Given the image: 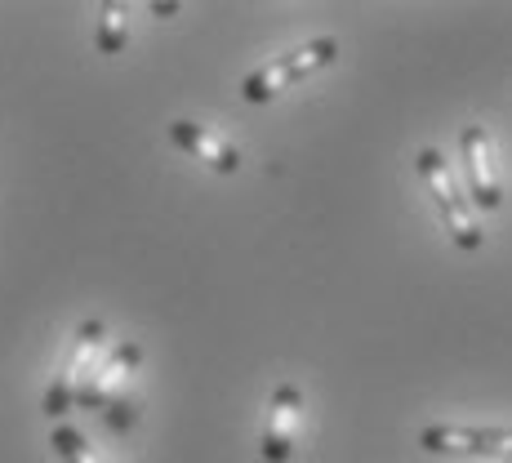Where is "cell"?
<instances>
[{
    "label": "cell",
    "mask_w": 512,
    "mask_h": 463,
    "mask_svg": "<svg viewBox=\"0 0 512 463\" xmlns=\"http://www.w3.org/2000/svg\"><path fill=\"white\" fill-rule=\"evenodd\" d=\"M103 348H107V325L103 321H85L81 330H76L72 357L63 361V370L54 374V383H49V392H45V415L49 419L67 415V410L76 406V392H81V383L94 374L98 357H103Z\"/></svg>",
    "instance_id": "obj_4"
},
{
    "label": "cell",
    "mask_w": 512,
    "mask_h": 463,
    "mask_svg": "<svg viewBox=\"0 0 512 463\" xmlns=\"http://www.w3.org/2000/svg\"><path fill=\"white\" fill-rule=\"evenodd\" d=\"M147 9H152V18H174L183 9V0H147Z\"/></svg>",
    "instance_id": "obj_11"
},
{
    "label": "cell",
    "mask_w": 512,
    "mask_h": 463,
    "mask_svg": "<svg viewBox=\"0 0 512 463\" xmlns=\"http://www.w3.org/2000/svg\"><path fill=\"white\" fill-rule=\"evenodd\" d=\"M299 428H303V392L294 383H277L268 401V423H263V459L285 463L299 446Z\"/></svg>",
    "instance_id": "obj_6"
},
{
    "label": "cell",
    "mask_w": 512,
    "mask_h": 463,
    "mask_svg": "<svg viewBox=\"0 0 512 463\" xmlns=\"http://www.w3.org/2000/svg\"><path fill=\"white\" fill-rule=\"evenodd\" d=\"M415 170H419L423 187H428V196H432V205H437V214L446 219L450 241H455L459 250H481V245H486V232H481L477 219H472V205L464 201V196H459V183H455V174H450L446 156H441L437 147H419Z\"/></svg>",
    "instance_id": "obj_2"
},
{
    "label": "cell",
    "mask_w": 512,
    "mask_h": 463,
    "mask_svg": "<svg viewBox=\"0 0 512 463\" xmlns=\"http://www.w3.org/2000/svg\"><path fill=\"white\" fill-rule=\"evenodd\" d=\"M459 152H464V170H468V183H472V201L481 210H499L504 205V187H499V174H495V152H490V134L481 125H468L459 134Z\"/></svg>",
    "instance_id": "obj_7"
},
{
    "label": "cell",
    "mask_w": 512,
    "mask_h": 463,
    "mask_svg": "<svg viewBox=\"0 0 512 463\" xmlns=\"http://www.w3.org/2000/svg\"><path fill=\"white\" fill-rule=\"evenodd\" d=\"M139 361H143V348L134 339L116 343V348L94 366L90 379L81 383V392H76V406L107 410V423H112V428H130L134 410H130V401H125V388H130V379L139 374Z\"/></svg>",
    "instance_id": "obj_1"
},
{
    "label": "cell",
    "mask_w": 512,
    "mask_h": 463,
    "mask_svg": "<svg viewBox=\"0 0 512 463\" xmlns=\"http://www.w3.org/2000/svg\"><path fill=\"white\" fill-rule=\"evenodd\" d=\"M125 41H130V0H103L98 5V27H94L98 54H121Z\"/></svg>",
    "instance_id": "obj_9"
},
{
    "label": "cell",
    "mask_w": 512,
    "mask_h": 463,
    "mask_svg": "<svg viewBox=\"0 0 512 463\" xmlns=\"http://www.w3.org/2000/svg\"><path fill=\"white\" fill-rule=\"evenodd\" d=\"M49 446H54V455L63 463H103L98 450L85 441V432H76L72 423H58V428L49 432Z\"/></svg>",
    "instance_id": "obj_10"
},
{
    "label": "cell",
    "mask_w": 512,
    "mask_h": 463,
    "mask_svg": "<svg viewBox=\"0 0 512 463\" xmlns=\"http://www.w3.org/2000/svg\"><path fill=\"white\" fill-rule=\"evenodd\" d=\"M334 58H339V41H334V36H317V41L290 49V54L272 58V63L259 67V72L245 76V81H241V98H245V103H268V98H277L281 90H290L294 81H303V76L330 67Z\"/></svg>",
    "instance_id": "obj_3"
},
{
    "label": "cell",
    "mask_w": 512,
    "mask_h": 463,
    "mask_svg": "<svg viewBox=\"0 0 512 463\" xmlns=\"http://www.w3.org/2000/svg\"><path fill=\"white\" fill-rule=\"evenodd\" d=\"M419 446L428 455L512 459V428H455V423H437V428L419 432Z\"/></svg>",
    "instance_id": "obj_5"
},
{
    "label": "cell",
    "mask_w": 512,
    "mask_h": 463,
    "mask_svg": "<svg viewBox=\"0 0 512 463\" xmlns=\"http://www.w3.org/2000/svg\"><path fill=\"white\" fill-rule=\"evenodd\" d=\"M170 143L192 156V161L210 165V170H219V174L241 170V152H236L223 134L205 130V125H196V121H170Z\"/></svg>",
    "instance_id": "obj_8"
}]
</instances>
